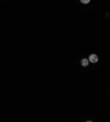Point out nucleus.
<instances>
[{
  "label": "nucleus",
  "instance_id": "nucleus-1",
  "mask_svg": "<svg viewBox=\"0 0 110 122\" xmlns=\"http://www.w3.org/2000/svg\"><path fill=\"white\" fill-rule=\"evenodd\" d=\"M88 61H89V63H94V64H96V63L98 62V56H97L96 54H91L90 56L88 57Z\"/></svg>",
  "mask_w": 110,
  "mask_h": 122
},
{
  "label": "nucleus",
  "instance_id": "nucleus-2",
  "mask_svg": "<svg viewBox=\"0 0 110 122\" xmlns=\"http://www.w3.org/2000/svg\"><path fill=\"white\" fill-rule=\"evenodd\" d=\"M88 64H89V61H88V58H83V60H82V66L86 67V66H88Z\"/></svg>",
  "mask_w": 110,
  "mask_h": 122
},
{
  "label": "nucleus",
  "instance_id": "nucleus-3",
  "mask_svg": "<svg viewBox=\"0 0 110 122\" xmlns=\"http://www.w3.org/2000/svg\"><path fill=\"white\" fill-rule=\"evenodd\" d=\"M82 1V3H84V5H87V3L90 2V0H80Z\"/></svg>",
  "mask_w": 110,
  "mask_h": 122
}]
</instances>
